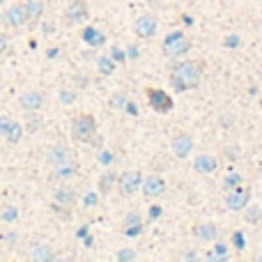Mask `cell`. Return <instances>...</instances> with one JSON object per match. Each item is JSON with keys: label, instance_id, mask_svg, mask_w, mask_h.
I'll return each mask as SVG.
<instances>
[{"label": "cell", "instance_id": "cell-38", "mask_svg": "<svg viewBox=\"0 0 262 262\" xmlns=\"http://www.w3.org/2000/svg\"><path fill=\"white\" fill-rule=\"evenodd\" d=\"M159 214H161V209H159V207H152V209H149V216H152V219H156Z\"/></svg>", "mask_w": 262, "mask_h": 262}, {"label": "cell", "instance_id": "cell-12", "mask_svg": "<svg viewBox=\"0 0 262 262\" xmlns=\"http://www.w3.org/2000/svg\"><path fill=\"white\" fill-rule=\"evenodd\" d=\"M145 198H159L166 193V182L159 175H152V177H145V182L140 184Z\"/></svg>", "mask_w": 262, "mask_h": 262}, {"label": "cell", "instance_id": "cell-37", "mask_svg": "<svg viewBox=\"0 0 262 262\" xmlns=\"http://www.w3.org/2000/svg\"><path fill=\"white\" fill-rule=\"evenodd\" d=\"M85 205H97V198H95V193H90V196L85 198Z\"/></svg>", "mask_w": 262, "mask_h": 262}, {"label": "cell", "instance_id": "cell-4", "mask_svg": "<svg viewBox=\"0 0 262 262\" xmlns=\"http://www.w3.org/2000/svg\"><path fill=\"white\" fill-rule=\"evenodd\" d=\"M143 184V175L138 173V170H127L118 177V189L122 196H133L138 189Z\"/></svg>", "mask_w": 262, "mask_h": 262}, {"label": "cell", "instance_id": "cell-28", "mask_svg": "<svg viewBox=\"0 0 262 262\" xmlns=\"http://www.w3.org/2000/svg\"><path fill=\"white\" fill-rule=\"evenodd\" d=\"M260 219H262V209L260 207H251L249 212H246V221H249V223H258Z\"/></svg>", "mask_w": 262, "mask_h": 262}, {"label": "cell", "instance_id": "cell-33", "mask_svg": "<svg viewBox=\"0 0 262 262\" xmlns=\"http://www.w3.org/2000/svg\"><path fill=\"white\" fill-rule=\"evenodd\" d=\"M221 127H223V129H230V127H233V115H221Z\"/></svg>", "mask_w": 262, "mask_h": 262}, {"label": "cell", "instance_id": "cell-40", "mask_svg": "<svg viewBox=\"0 0 262 262\" xmlns=\"http://www.w3.org/2000/svg\"><path fill=\"white\" fill-rule=\"evenodd\" d=\"M260 111H262V99H260Z\"/></svg>", "mask_w": 262, "mask_h": 262}, {"label": "cell", "instance_id": "cell-13", "mask_svg": "<svg viewBox=\"0 0 262 262\" xmlns=\"http://www.w3.org/2000/svg\"><path fill=\"white\" fill-rule=\"evenodd\" d=\"M2 18H5V23H7V25H12V28H18V25H23L25 21H28V16H25L23 2H16V5L7 7V12L2 14Z\"/></svg>", "mask_w": 262, "mask_h": 262}, {"label": "cell", "instance_id": "cell-25", "mask_svg": "<svg viewBox=\"0 0 262 262\" xmlns=\"http://www.w3.org/2000/svg\"><path fill=\"white\" fill-rule=\"evenodd\" d=\"M97 65H99V72H102L104 76H108V74L115 72V65H113V60L111 58H99L97 60Z\"/></svg>", "mask_w": 262, "mask_h": 262}, {"label": "cell", "instance_id": "cell-5", "mask_svg": "<svg viewBox=\"0 0 262 262\" xmlns=\"http://www.w3.org/2000/svg\"><path fill=\"white\" fill-rule=\"evenodd\" d=\"M170 149H173V154L177 156V159H186V156L191 154V149H193V138H191V133H186V131L173 133V138H170Z\"/></svg>", "mask_w": 262, "mask_h": 262}, {"label": "cell", "instance_id": "cell-27", "mask_svg": "<svg viewBox=\"0 0 262 262\" xmlns=\"http://www.w3.org/2000/svg\"><path fill=\"white\" fill-rule=\"evenodd\" d=\"M127 95L125 92H118V95H113L111 97V108H125L127 106Z\"/></svg>", "mask_w": 262, "mask_h": 262}, {"label": "cell", "instance_id": "cell-35", "mask_svg": "<svg viewBox=\"0 0 262 262\" xmlns=\"http://www.w3.org/2000/svg\"><path fill=\"white\" fill-rule=\"evenodd\" d=\"M104 163V166H108V163H111V161H113V154H111V152H102V159H99Z\"/></svg>", "mask_w": 262, "mask_h": 262}, {"label": "cell", "instance_id": "cell-34", "mask_svg": "<svg viewBox=\"0 0 262 262\" xmlns=\"http://www.w3.org/2000/svg\"><path fill=\"white\" fill-rule=\"evenodd\" d=\"M133 223H140V216L138 214H129L125 219V226H133Z\"/></svg>", "mask_w": 262, "mask_h": 262}, {"label": "cell", "instance_id": "cell-21", "mask_svg": "<svg viewBox=\"0 0 262 262\" xmlns=\"http://www.w3.org/2000/svg\"><path fill=\"white\" fill-rule=\"evenodd\" d=\"M42 115H37V111L35 113H30L28 118H25V131H28V133H35V131H39L42 129Z\"/></svg>", "mask_w": 262, "mask_h": 262}, {"label": "cell", "instance_id": "cell-36", "mask_svg": "<svg viewBox=\"0 0 262 262\" xmlns=\"http://www.w3.org/2000/svg\"><path fill=\"white\" fill-rule=\"evenodd\" d=\"M5 51H7V35L0 32V53H5Z\"/></svg>", "mask_w": 262, "mask_h": 262}, {"label": "cell", "instance_id": "cell-30", "mask_svg": "<svg viewBox=\"0 0 262 262\" xmlns=\"http://www.w3.org/2000/svg\"><path fill=\"white\" fill-rule=\"evenodd\" d=\"M143 233V223H133V226H125V235L127 237H136Z\"/></svg>", "mask_w": 262, "mask_h": 262}, {"label": "cell", "instance_id": "cell-16", "mask_svg": "<svg viewBox=\"0 0 262 262\" xmlns=\"http://www.w3.org/2000/svg\"><path fill=\"white\" fill-rule=\"evenodd\" d=\"M216 168H219V161L209 154H200L193 159V170L198 175H209V173H214Z\"/></svg>", "mask_w": 262, "mask_h": 262}, {"label": "cell", "instance_id": "cell-11", "mask_svg": "<svg viewBox=\"0 0 262 262\" xmlns=\"http://www.w3.org/2000/svg\"><path fill=\"white\" fill-rule=\"evenodd\" d=\"M147 99H149V106L154 108V111H159V113H168V111L173 108V99H170L163 90L149 88L147 90Z\"/></svg>", "mask_w": 262, "mask_h": 262}, {"label": "cell", "instance_id": "cell-9", "mask_svg": "<svg viewBox=\"0 0 262 262\" xmlns=\"http://www.w3.org/2000/svg\"><path fill=\"white\" fill-rule=\"evenodd\" d=\"M78 170H81V166H78V161L72 156V159L62 161L60 166H53V175H51V177H53L55 182H65V179L76 177Z\"/></svg>", "mask_w": 262, "mask_h": 262}, {"label": "cell", "instance_id": "cell-41", "mask_svg": "<svg viewBox=\"0 0 262 262\" xmlns=\"http://www.w3.org/2000/svg\"><path fill=\"white\" fill-rule=\"evenodd\" d=\"M0 2H2V0H0Z\"/></svg>", "mask_w": 262, "mask_h": 262}, {"label": "cell", "instance_id": "cell-17", "mask_svg": "<svg viewBox=\"0 0 262 262\" xmlns=\"http://www.w3.org/2000/svg\"><path fill=\"white\" fill-rule=\"evenodd\" d=\"M53 200L58 205H65V207H74L78 203V193L74 189H69V186H60V189H55Z\"/></svg>", "mask_w": 262, "mask_h": 262}, {"label": "cell", "instance_id": "cell-6", "mask_svg": "<svg viewBox=\"0 0 262 262\" xmlns=\"http://www.w3.org/2000/svg\"><path fill=\"white\" fill-rule=\"evenodd\" d=\"M44 102H46V95H44L42 90H28V92H23V95L18 97V106L23 108L25 113L39 111L44 106Z\"/></svg>", "mask_w": 262, "mask_h": 262}, {"label": "cell", "instance_id": "cell-3", "mask_svg": "<svg viewBox=\"0 0 262 262\" xmlns=\"http://www.w3.org/2000/svg\"><path fill=\"white\" fill-rule=\"evenodd\" d=\"M191 48V39L184 35V32H173V35L166 37V42H163V53L168 58H182V55L189 53Z\"/></svg>", "mask_w": 262, "mask_h": 262}, {"label": "cell", "instance_id": "cell-29", "mask_svg": "<svg viewBox=\"0 0 262 262\" xmlns=\"http://www.w3.org/2000/svg\"><path fill=\"white\" fill-rule=\"evenodd\" d=\"M136 251H133V249H122V251H120V253H118V260L120 262H127V260H136Z\"/></svg>", "mask_w": 262, "mask_h": 262}, {"label": "cell", "instance_id": "cell-19", "mask_svg": "<svg viewBox=\"0 0 262 262\" xmlns=\"http://www.w3.org/2000/svg\"><path fill=\"white\" fill-rule=\"evenodd\" d=\"M118 182V175L113 173V170H108V173H104L102 177H99V191H102L104 196H106L108 191L113 189V184Z\"/></svg>", "mask_w": 262, "mask_h": 262}, {"label": "cell", "instance_id": "cell-1", "mask_svg": "<svg viewBox=\"0 0 262 262\" xmlns=\"http://www.w3.org/2000/svg\"><path fill=\"white\" fill-rule=\"evenodd\" d=\"M203 72L205 67L200 60H186V62H177L173 65V72H170V83L175 85L177 92H184V90H193L203 83Z\"/></svg>", "mask_w": 262, "mask_h": 262}, {"label": "cell", "instance_id": "cell-14", "mask_svg": "<svg viewBox=\"0 0 262 262\" xmlns=\"http://www.w3.org/2000/svg\"><path fill=\"white\" fill-rule=\"evenodd\" d=\"M72 149L67 147V145H53V147L48 149L46 152V163L51 168L53 166H60V163H62V161H67V159H72Z\"/></svg>", "mask_w": 262, "mask_h": 262}, {"label": "cell", "instance_id": "cell-22", "mask_svg": "<svg viewBox=\"0 0 262 262\" xmlns=\"http://www.w3.org/2000/svg\"><path fill=\"white\" fill-rule=\"evenodd\" d=\"M21 125L18 122H9V127H7V133H5V138H7V143H18L21 140Z\"/></svg>", "mask_w": 262, "mask_h": 262}, {"label": "cell", "instance_id": "cell-8", "mask_svg": "<svg viewBox=\"0 0 262 262\" xmlns=\"http://www.w3.org/2000/svg\"><path fill=\"white\" fill-rule=\"evenodd\" d=\"M249 200H251V191H249V189H242V186H237V189L228 191L226 207L233 209V212H239V209H246Z\"/></svg>", "mask_w": 262, "mask_h": 262}, {"label": "cell", "instance_id": "cell-2", "mask_svg": "<svg viewBox=\"0 0 262 262\" xmlns=\"http://www.w3.org/2000/svg\"><path fill=\"white\" fill-rule=\"evenodd\" d=\"M72 136L78 143H99L95 118L92 115H76L72 122Z\"/></svg>", "mask_w": 262, "mask_h": 262}, {"label": "cell", "instance_id": "cell-32", "mask_svg": "<svg viewBox=\"0 0 262 262\" xmlns=\"http://www.w3.org/2000/svg\"><path fill=\"white\" fill-rule=\"evenodd\" d=\"M9 122H12V120H9V118H5V115H0V138H5V133H7V127H9Z\"/></svg>", "mask_w": 262, "mask_h": 262}, {"label": "cell", "instance_id": "cell-39", "mask_svg": "<svg viewBox=\"0 0 262 262\" xmlns=\"http://www.w3.org/2000/svg\"><path fill=\"white\" fill-rule=\"evenodd\" d=\"M235 244H237V246H244V239H242V235H235Z\"/></svg>", "mask_w": 262, "mask_h": 262}, {"label": "cell", "instance_id": "cell-24", "mask_svg": "<svg viewBox=\"0 0 262 262\" xmlns=\"http://www.w3.org/2000/svg\"><path fill=\"white\" fill-rule=\"evenodd\" d=\"M58 99H60V104H62V106H69V104L76 102V92H74V90H69V88H65V90H60Z\"/></svg>", "mask_w": 262, "mask_h": 262}, {"label": "cell", "instance_id": "cell-23", "mask_svg": "<svg viewBox=\"0 0 262 262\" xmlns=\"http://www.w3.org/2000/svg\"><path fill=\"white\" fill-rule=\"evenodd\" d=\"M83 39L88 44H92V46H99V44H104V35H99L95 28H88L83 32Z\"/></svg>", "mask_w": 262, "mask_h": 262}, {"label": "cell", "instance_id": "cell-20", "mask_svg": "<svg viewBox=\"0 0 262 262\" xmlns=\"http://www.w3.org/2000/svg\"><path fill=\"white\" fill-rule=\"evenodd\" d=\"M30 258H32V260H53L55 258V253H53V249H51V246H35V249H32V253H30Z\"/></svg>", "mask_w": 262, "mask_h": 262}, {"label": "cell", "instance_id": "cell-31", "mask_svg": "<svg viewBox=\"0 0 262 262\" xmlns=\"http://www.w3.org/2000/svg\"><path fill=\"white\" fill-rule=\"evenodd\" d=\"M18 219V209L16 207H7L5 212H2V221H14Z\"/></svg>", "mask_w": 262, "mask_h": 262}, {"label": "cell", "instance_id": "cell-26", "mask_svg": "<svg viewBox=\"0 0 262 262\" xmlns=\"http://www.w3.org/2000/svg\"><path fill=\"white\" fill-rule=\"evenodd\" d=\"M242 184V175H228L226 179H223V189L226 191H233V189H237V186Z\"/></svg>", "mask_w": 262, "mask_h": 262}, {"label": "cell", "instance_id": "cell-18", "mask_svg": "<svg viewBox=\"0 0 262 262\" xmlns=\"http://www.w3.org/2000/svg\"><path fill=\"white\" fill-rule=\"evenodd\" d=\"M23 7H25V16H28V21H37L44 12L42 0H25Z\"/></svg>", "mask_w": 262, "mask_h": 262}, {"label": "cell", "instance_id": "cell-15", "mask_svg": "<svg viewBox=\"0 0 262 262\" xmlns=\"http://www.w3.org/2000/svg\"><path fill=\"white\" fill-rule=\"evenodd\" d=\"M193 237L200 242H214V239H219V226L216 223H196Z\"/></svg>", "mask_w": 262, "mask_h": 262}, {"label": "cell", "instance_id": "cell-7", "mask_svg": "<svg viewBox=\"0 0 262 262\" xmlns=\"http://www.w3.org/2000/svg\"><path fill=\"white\" fill-rule=\"evenodd\" d=\"M156 28H159V23H156V18L152 16V14L138 16L136 23H133V32H136V37H140V39H152V37L156 35Z\"/></svg>", "mask_w": 262, "mask_h": 262}, {"label": "cell", "instance_id": "cell-10", "mask_svg": "<svg viewBox=\"0 0 262 262\" xmlns=\"http://www.w3.org/2000/svg\"><path fill=\"white\" fill-rule=\"evenodd\" d=\"M90 16V7L85 0H72L67 7V21L69 23H83Z\"/></svg>", "mask_w": 262, "mask_h": 262}]
</instances>
